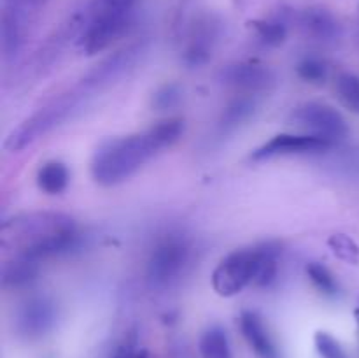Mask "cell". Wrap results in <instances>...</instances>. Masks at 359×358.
<instances>
[{
	"mask_svg": "<svg viewBox=\"0 0 359 358\" xmlns=\"http://www.w3.org/2000/svg\"><path fill=\"white\" fill-rule=\"evenodd\" d=\"M294 70H297V76L300 77L304 83L316 84V86L325 84L330 76L328 63H326L323 58H319V56H314V55L302 56V58L297 62Z\"/></svg>",
	"mask_w": 359,
	"mask_h": 358,
	"instance_id": "cell-21",
	"label": "cell"
},
{
	"mask_svg": "<svg viewBox=\"0 0 359 358\" xmlns=\"http://www.w3.org/2000/svg\"><path fill=\"white\" fill-rule=\"evenodd\" d=\"M30 2H32V4H41L42 0H30Z\"/></svg>",
	"mask_w": 359,
	"mask_h": 358,
	"instance_id": "cell-29",
	"label": "cell"
},
{
	"mask_svg": "<svg viewBox=\"0 0 359 358\" xmlns=\"http://www.w3.org/2000/svg\"><path fill=\"white\" fill-rule=\"evenodd\" d=\"M139 0H91L77 44L86 56L105 51L130 27Z\"/></svg>",
	"mask_w": 359,
	"mask_h": 358,
	"instance_id": "cell-4",
	"label": "cell"
},
{
	"mask_svg": "<svg viewBox=\"0 0 359 358\" xmlns=\"http://www.w3.org/2000/svg\"><path fill=\"white\" fill-rule=\"evenodd\" d=\"M298 25L302 32L312 41L332 44L337 42L342 35V27L339 20L325 7H307L298 16Z\"/></svg>",
	"mask_w": 359,
	"mask_h": 358,
	"instance_id": "cell-13",
	"label": "cell"
},
{
	"mask_svg": "<svg viewBox=\"0 0 359 358\" xmlns=\"http://www.w3.org/2000/svg\"><path fill=\"white\" fill-rule=\"evenodd\" d=\"M41 272V262L25 258V256H11L2 263L0 281L6 290H21L37 279Z\"/></svg>",
	"mask_w": 359,
	"mask_h": 358,
	"instance_id": "cell-16",
	"label": "cell"
},
{
	"mask_svg": "<svg viewBox=\"0 0 359 358\" xmlns=\"http://www.w3.org/2000/svg\"><path fill=\"white\" fill-rule=\"evenodd\" d=\"M193 262L191 242L181 234H168L156 242L146 263V281L151 290H168L188 272Z\"/></svg>",
	"mask_w": 359,
	"mask_h": 358,
	"instance_id": "cell-5",
	"label": "cell"
},
{
	"mask_svg": "<svg viewBox=\"0 0 359 358\" xmlns=\"http://www.w3.org/2000/svg\"><path fill=\"white\" fill-rule=\"evenodd\" d=\"M330 246L333 248L335 255L342 260H347V262H358L359 260V248L347 235H333L330 239Z\"/></svg>",
	"mask_w": 359,
	"mask_h": 358,
	"instance_id": "cell-25",
	"label": "cell"
},
{
	"mask_svg": "<svg viewBox=\"0 0 359 358\" xmlns=\"http://www.w3.org/2000/svg\"><path fill=\"white\" fill-rule=\"evenodd\" d=\"M219 37V25L212 18H202L193 25L182 49V63L188 69H202L210 62Z\"/></svg>",
	"mask_w": 359,
	"mask_h": 358,
	"instance_id": "cell-11",
	"label": "cell"
},
{
	"mask_svg": "<svg viewBox=\"0 0 359 358\" xmlns=\"http://www.w3.org/2000/svg\"><path fill=\"white\" fill-rule=\"evenodd\" d=\"M135 358H149V353H147L146 350H139V353H137Z\"/></svg>",
	"mask_w": 359,
	"mask_h": 358,
	"instance_id": "cell-27",
	"label": "cell"
},
{
	"mask_svg": "<svg viewBox=\"0 0 359 358\" xmlns=\"http://www.w3.org/2000/svg\"><path fill=\"white\" fill-rule=\"evenodd\" d=\"M217 77L224 86L233 88L242 95L263 93L276 84V72L265 63L251 62V60L223 67Z\"/></svg>",
	"mask_w": 359,
	"mask_h": 358,
	"instance_id": "cell-10",
	"label": "cell"
},
{
	"mask_svg": "<svg viewBox=\"0 0 359 358\" xmlns=\"http://www.w3.org/2000/svg\"><path fill=\"white\" fill-rule=\"evenodd\" d=\"M256 112H258V98H256V95H241V97H235L223 109L219 119H217L216 135L219 139L233 135L237 130L248 125L249 119L255 118Z\"/></svg>",
	"mask_w": 359,
	"mask_h": 358,
	"instance_id": "cell-15",
	"label": "cell"
},
{
	"mask_svg": "<svg viewBox=\"0 0 359 358\" xmlns=\"http://www.w3.org/2000/svg\"><path fill=\"white\" fill-rule=\"evenodd\" d=\"M269 242L235 249L224 256L212 272V288L221 297H233L255 284L265 260Z\"/></svg>",
	"mask_w": 359,
	"mask_h": 358,
	"instance_id": "cell-6",
	"label": "cell"
},
{
	"mask_svg": "<svg viewBox=\"0 0 359 358\" xmlns=\"http://www.w3.org/2000/svg\"><path fill=\"white\" fill-rule=\"evenodd\" d=\"M200 353L203 358H233L226 330L210 326L200 337Z\"/></svg>",
	"mask_w": 359,
	"mask_h": 358,
	"instance_id": "cell-18",
	"label": "cell"
},
{
	"mask_svg": "<svg viewBox=\"0 0 359 358\" xmlns=\"http://www.w3.org/2000/svg\"><path fill=\"white\" fill-rule=\"evenodd\" d=\"M137 353H139V336H137L135 330H132L119 343V346L116 347L111 358H135Z\"/></svg>",
	"mask_w": 359,
	"mask_h": 358,
	"instance_id": "cell-26",
	"label": "cell"
},
{
	"mask_svg": "<svg viewBox=\"0 0 359 358\" xmlns=\"http://www.w3.org/2000/svg\"><path fill=\"white\" fill-rule=\"evenodd\" d=\"M335 91L349 111L359 114V76L353 72H340L335 77Z\"/></svg>",
	"mask_w": 359,
	"mask_h": 358,
	"instance_id": "cell-22",
	"label": "cell"
},
{
	"mask_svg": "<svg viewBox=\"0 0 359 358\" xmlns=\"http://www.w3.org/2000/svg\"><path fill=\"white\" fill-rule=\"evenodd\" d=\"M184 90L177 83H167L158 88L153 95V107L158 111H170L182 102Z\"/></svg>",
	"mask_w": 359,
	"mask_h": 358,
	"instance_id": "cell-23",
	"label": "cell"
},
{
	"mask_svg": "<svg viewBox=\"0 0 359 358\" xmlns=\"http://www.w3.org/2000/svg\"><path fill=\"white\" fill-rule=\"evenodd\" d=\"M100 91L102 90L97 86V83L91 81L84 74L79 83H76L67 91H62L60 95H56L48 104L42 105L39 111H35L30 118L25 119L20 126H16L7 135L4 147L7 151H11V153L23 151L25 147L32 146L35 140L48 135L49 132H53L55 128L62 126L63 123L72 119Z\"/></svg>",
	"mask_w": 359,
	"mask_h": 358,
	"instance_id": "cell-3",
	"label": "cell"
},
{
	"mask_svg": "<svg viewBox=\"0 0 359 358\" xmlns=\"http://www.w3.org/2000/svg\"><path fill=\"white\" fill-rule=\"evenodd\" d=\"M354 314H356V321H358V329H359V307L356 309V312H354Z\"/></svg>",
	"mask_w": 359,
	"mask_h": 358,
	"instance_id": "cell-28",
	"label": "cell"
},
{
	"mask_svg": "<svg viewBox=\"0 0 359 358\" xmlns=\"http://www.w3.org/2000/svg\"><path fill=\"white\" fill-rule=\"evenodd\" d=\"M258 41L265 48H277L287 37V21L283 16H272L255 23Z\"/></svg>",
	"mask_w": 359,
	"mask_h": 358,
	"instance_id": "cell-19",
	"label": "cell"
},
{
	"mask_svg": "<svg viewBox=\"0 0 359 358\" xmlns=\"http://www.w3.org/2000/svg\"><path fill=\"white\" fill-rule=\"evenodd\" d=\"M337 144L312 133H277L251 153L252 161H266L283 157H307L323 154L333 150Z\"/></svg>",
	"mask_w": 359,
	"mask_h": 358,
	"instance_id": "cell-8",
	"label": "cell"
},
{
	"mask_svg": "<svg viewBox=\"0 0 359 358\" xmlns=\"http://www.w3.org/2000/svg\"><path fill=\"white\" fill-rule=\"evenodd\" d=\"M58 319V307L55 300L46 295H35L27 298L18 307L14 318V329L25 339H41L51 332Z\"/></svg>",
	"mask_w": 359,
	"mask_h": 358,
	"instance_id": "cell-9",
	"label": "cell"
},
{
	"mask_svg": "<svg viewBox=\"0 0 359 358\" xmlns=\"http://www.w3.org/2000/svg\"><path fill=\"white\" fill-rule=\"evenodd\" d=\"M291 121L307 133L339 144L349 133V125L342 112L323 102H305L291 112Z\"/></svg>",
	"mask_w": 359,
	"mask_h": 358,
	"instance_id": "cell-7",
	"label": "cell"
},
{
	"mask_svg": "<svg viewBox=\"0 0 359 358\" xmlns=\"http://www.w3.org/2000/svg\"><path fill=\"white\" fill-rule=\"evenodd\" d=\"M184 130V119L167 118L142 132L107 140L95 151L91 175L102 186L121 185L161 151L174 146Z\"/></svg>",
	"mask_w": 359,
	"mask_h": 358,
	"instance_id": "cell-1",
	"label": "cell"
},
{
	"mask_svg": "<svg viewBox=\"0 0 359 358\" xmlns=\"http://www.w3.org/2000/svg\"><path fill=\"white\" fill-rule=\"evenodd\" d=\"M305 272H307L309 281L314 284V288L319 293H323L328 298L339 297L340 284L339 281H337L335 274H333L328 267L323 265V263L319 262H311L307 265V269H305Z\"/></svg>",
	"mask_w": 359,
	"mask_h": 358,
	"instance_id": "cell-20",
	"label": "cell"
},
{
	"mask_svg": "<svg viewBox=\"0 0 359 358\" xmlns=\"http://www.w3.org/2000/svg\"><path fill=\"white\" fill-rule=\"evenodd\" d=\"M241 332L258 358H280L279 347L265 325L262 316L255 311H244L238 318Z\"/></svg>",
	"mask_w": 359,
	"mask_h": 358,
	"instance_id": "cell-14",
	"label": "cell"
},
{
	"mask_svg": "<svg viewBox=\"0 0 359 358\" xmlns=\"http://www.w3.org/2000/svg\"><path fill=\"white\" fill-rule=\"evenodd\" d=\"M70 181V172L63 161H46L37 172V186L48 195H60L67 190Z\"/></svg>",
	"mask_w": 359,
	"mask_h": 358,
	"instance_id": "cell-17",
	"label": "cell"
},
{
	"mask_svg": "<svg viewBox=\"0 0 359 358\" xmlns=\"http://www.w3.org/2000/svg\"><path fill=\"white\" fill-rule=\"evenodd\" d=\"M0 244L2 249L11 251V256H25L42 263L81 249L83 234L72 216L44 211L4 221Z\"/></svg>",
	"mask_w": 359,
	"mask_h": 358,
	"instance_id": "cell-2",
	"label": "cell"
},
{
	"mask_svg": "<svg viewBox=\"0 0 359 358\" xmlns=\"http://www.w3.org/2000/svg\"><path fill=\"white\" fill-rule=\"evenodd\" d=\"M316 350L321 358H347L346 351L342 350L339 340L328 332H318L314 337Z\"/></svg>",
	"mask_w": 359,
	"mask_h": 358,
	"instance_id": "cell-24",
	"label": "cell"
},
{
	"mask_svg": "<svg viewBox=\"0 0 359 358\" xmlns=\"http://www.w3.org/2000/svg\"><path fill=\"white\" fill-rule=\"evenodd\" d=\"M0 20V46L6 62H11L20 53L25 34V6L30 0H2Z\"/></svg>",
	"mask_w": 359,
	"mask_h": 358,
	"instance_id": "cell-12",
	"label": "cell"
}]
</instances>
